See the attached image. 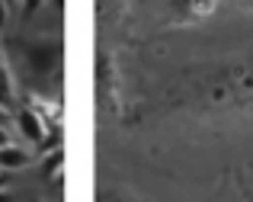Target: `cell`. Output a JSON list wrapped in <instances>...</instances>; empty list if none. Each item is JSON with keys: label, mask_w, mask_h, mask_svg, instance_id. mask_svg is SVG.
Instances as JSON below:
<instances>
[{"label": "cell", "mask_w": 253, "mask_h": 202, "mask_svg": "<svg viewBox=\"0 0 253 202\" xmlns=\"http://www.w3.org/2000/svg\"><path fill=\"white\" fill-rule=\"evenodd\" d=\"M241 112H253V51L176 71L154 97L144 100L135 119H215Z\"/></svg>", "instance_id": "1"}, {"label": "cell", "mask_w": 253, "mask_h": 202, "mask_svg": "<svg viewBox=\"0 0 253 202\" xmlns=\"http://www.w3.org/2000/svg\"><path fill=\"white\" fill-rule=\"evenodd\" d=\"M218 0H167V13L176 26H196L215 13Z\"/></svg>", "instance_id": "2"}, {"label": "cell", "mask_w": 253, "mask_h": 202, "mask_svg": "<svg viewBox=\"0 0 253 202\" xmlns=\"http://www.w3.org/2000/svg\"><path fill=\"white\" fill-rule=\"evenodd\" d=\"M16 122H19V132H23L26 138L32 141V145H42V141H45V135H48V129H45V122L36 116V109H19Z\"/></svg>", "instance_id": "3"}, {"label": "cell", "mask_w": 253, "mask_h": 202, "mask_svg": "<svg viewBox=\"0 0 253 202\" xmlns=\"http://www.w3.org/2000/svg\"><path fill=\"white\" fill-rule=\"evenodd\" d=\"M32 154L23 151V148H13V145H3L0 148V170H23L29 167Z\"/></svg>", "instance_id": "4"}, {"label": "cell", "mask_w": 253, "mask_h": 202, "mask_svg": "<svg viewBox=\"0 0 253 202\" xmlns=\"http://www.w3.org/2000/svg\"><path fill=\"white\" fill-rule=\"evenodd\" d=\"M96 202H144V199L138 196V193L119 186V183H106V186L96 190Z\"/></svg>", "instance_id": "5"}, {"label": "cell", "mask_w": 253, "mask_h": 202, "mask_svg": "<svg viewBox=\"0 0 253 202\" xmlns=\"http://www.w3.org/2000/svg\"><path fill=\"white\" fill-rule=\"evenodd\" d=\"M231 3H237V6H244V10L253 13V0H231Z\"/></svg>", "instance_id": "6"}, {"label": "cell", "mask_w": 253, "mask_h": 202, "mask_svg": "<svg viewBox=\"0 0 253 202\" xmlns=\"http://www.w3.org/2000/svg\"><path fill=\"white\" fill-rule=\"evenodd\" d=\"M6 145V132H3V122H0V148Z\"/></svg>", "instance_id": "7"}]
</instances>
